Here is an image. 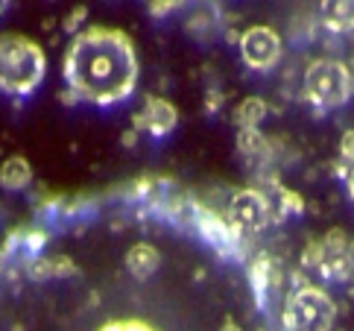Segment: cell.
I'll list each match as a JSON object with an SVG mask.
<instances>
[{"label":"cell","mask_w":354,"mask_h":331,"mask_svg":"<svg viewBox=\"0 0 354 331\" xmlns=\"http://www.w3.org/2000/svg\"><path fill=\"white\" fill-rule=\"evenodd\" d=\"M62 76L77 103L118 106L138 85L135 42L118 27H85L65 50Z\"/></svg>","instance_id":"obj_1"},{"label":"cell","mask_w":354,"mask_h":331,"mask_svg":"<svg viewBox=\"0 0 354 331\" xmlns=\"http://www.w3.org/2000/svg\"><path fill=\"white\" fill-rule=\"evenodd\" d=\"M44 73L47 56L39 42L21 33L0 35V94L30 97L44 82Z\"/></svg>","instance_id":"obj_2"},{"label":"cell","mask_w":354,"mask_h":331,"mask_svg":"<svg viewBox=\"0 0 354 331\" xmlns=\"http://www.w3.org/2000/svg\"><path fill=\"white\" fill-rule=\"evenodd\" d=\"M351 71L339 59H313L305 71V80H301V94L319 111L346 106L351 100Z\"/></svg>","instance_id":"obj_3"},{"label":"cell","mask_w":354,"mask_h":331,"mask_svg":"<svg viewBox=\"0 0 354 331\" xmlns=\"http://www.w3.org/2000/svg\"><path fill=\"white\" fill-rule=\"evenodd\" d=\"M337 323L334 299L316 285H296L281 308L284 331H331Z\"/></svg>","instance_id":"obj_4"},{"label":"cell","mask_w":354,"mask_h":331,"mask_svg":"<svg viewBox=\"0 0 354 331\" xmlns=\"http://www.w3.org/2000/svg\"><path fill=\"white\" fill-rule=\"evenodd\" d=\"M229 223L237 229L243 238H255L267 229L272 217V202L261 188H240L229 199Z\"/></svg>","instance_id":"obj_5"},{"label":"cell","mask_w":354,"mask_h":331,"mask_svg":"<svg viewBox=\"0 0 354 331\" xmlns=\"http://www.w3.org/2000/svg\"><path fill=\"white\" fill-rule=\"evenodd\" d=\"M237 47H240V59H243V65L249 71H261V73L272 71L284 56L281 35H278L272 27H263V24L240 33Z\"/></svg>","instance_id":"obj_6"},{"label":"cell","mask_w":354,"mask_h":331,"mask_svg":"<svg viewBox=\"0 0 354 331\" xmlns=\"http://www.w3.org/2000/svg\"><path fill=\"white\" fill-rule=\"evenodd\" d=\"M194 229L208 240L214 249L220 252L223 258H240V256H243V240L246 238L229 223V217H220V214H214V211L199 206Z\"/></svg>","instance_id":"obj_7"},{"label":"cell","mask_w":354,"mask_h":331,"mask_svg":"<svg viewBox=\"0 0 354 331\" xmlns=\"http://www.w3.org/2000/svg\"><path fill=\"white\" fill-rule=\"evenodd\" d=\"M176 123H179V109L158 94H149L144 100V109L132 114V129L147 132L149 138H167L176 129Z\"/></svg>","instance_id":"obj_8"},{"label":"cell","mask_w":354,"mask_h":331,"mask_svg":"<svg viewBox=\"0 0 354 331\" xmlns=\"http://www.w3.org/2000/svg\"><path fill=\"white\" fill-rule=\"evenodd\" d=\"M249 285H252V294H255L258 308L267 311L272 294L281 287V267H278V261L267 256V252L255 256V261L249 264Z\"/></svg>","instance_id":"obj_9"},{"label":"cell","mask_w":354,"mask_h":331,"mask_svg":"<svg viewBox=\"0 0 354 331\" xmlns=\"http://www.w3.org/2000/svg\"><path fill=\"white\" fill-rule=\"evenodd\" d=\"M44 244H47V232H44V229H15V232H9L3 249H6V258L18 256V258H24L30 264V261H35L41 256Z\"/></svg>","instance_id":"obj_10"},{"label":"cell","mask_w":354,"mask_h":331,"mask_svg":"<svg viewBox=\"0 0 354 331\" xmlns=\"http://www.w3.org/2000/svg\"><path fill=\"white\" fill-rule=\"evenodd\" d=\"M27 276L32 282H62V278L80 276V267L65 256H39L27 264Z\"/></svg>","instance_id":"obj_11"},{"label":"cell","mask_w":354,"mask_h":331,"mask_svg":"<svg viewBox=\"0 0 354 331\" xmlns=\"http://www.w3.org/2000/svg\"><path fill=\"white\" fill-rule=\"evenodd\" d=\"M319 21L328 33H354V0H319Z\"/></svg>","instance_id":"obj_12"},{"label":"cell","mask_w":354,"mask_h":331,"mask_svg":"<svg viewBox=\"0 0 354 331\" xmlns=\"http://www.w3.org/2000/svg\"><path fill=\"white\" fill-rule=\"evenodd\" d=\"M158 267H161V252L153 244H147V240L135 244L129 252H126V270H129V276L135 282L153 278L158 273Z\"/></svg>","instance_id":"obj_13"},{"label":"cell","mask_w":354,"mask_h":331,"mask_svg":"<svg viewBox=\"0 0 354 331\" xmlns=\"http://www.w3.org/2000/svg\"><path fill=\"white\" fill-rule=\"evenodd\" d=\"M32 185V164L24 156H9L0 164V188L6 190H27Z\"/></svg>","instance_id":"obj_14"},{"label":"cell","mask_w":354,"mask_h":331,"mask_svg":"<svg viewBox=\"0 0 354 331\" xmlns=\"http://www.w3.org/2000/svg\"><path fill=\"white\" fill-rule=\"evenodd\" d=\"M270 114V106L263 97H243L232 111V120L237 123V129H258L263 118Z\"/></svg>","instance_id":"obj_15"},{"label":"cell","mask_w":354,"mask_h":331,"mask_svg":"<svg viewBox=\"0 0 354 331\" xmlns=\"http://www.w3.org/2000/svg\"><path fill=\"white\" fill-rule=\"evenodd\" d=\"M237 150H240V156L249 161H270V156H272L270 138L261 129H237Z\"/></svg>","instance_id":"obj_16"},{"label":"cell","mask_w":354,"mask_h":331,"mask_svg":"<svg viewBox=\"0 0 354 331\" xmlns=\"http://www.w3.org/2000/svg\"><path fill=\"white\" fill-rule=\"evenodd\" d=\"M141 3L147 6V12L153 18H167V15H173L176 9H182L187 0H141Z\"/></svg>","instance_id":"obj_17"},{"label":"cell","mask_w":354,"mask_h":331,"mask_svg":"<svg viewBox=\"0 0 354 331\" xmlns=\"http://www.w3.org/2000/svg\"><path fill=\"white\" fill-rule=\"evenodd\" d=\"M97 331H158V328L144 320H111L106 325H100Z\"/></svg>","instance_id":"obj_18"},{"label":"cell","mask_w":354,"mask_h":331,"mask_svg":"<svg viewBox=\"0 0 354 331\" xmlns=\"http://www.w3.org/2000/svg\"><path fill=\"white\" fill-rule=\"evenodd\" d=\"M85 18H88V6H82V3H80V6H73V9H71V15H68L65 21H62V30L77 35V33H82V30H85V27H82Z\"/></svg>","instance_id":"obj_19"},{"label":"cell","mask_w":354,"mask_h":331,"mask_svg":"<svg viewBox=\"0 0 354 331\" xmlns=\"http://www.w3.org/2000/svg\"><path fill=\"white\" fill-rule=\"evenodd\" d=\"M339 159L346 164H354V129H346L339 138Z\"/></svg>","instance_id":"obj_20"},{"label":"cell","mask_w":354,"mask_h":331,"mask_svg":"<svg viewBox=\"0 0 354 331\" xmlns=\"http://www.w3.org/2000/svg\"><path fill=\"white\" fill-rule=\"evenodd\" d=\"M135 144H138V132H135V129H129V132H123V147H126V150H132Z\"/></svg>","instance_id":"obj_21"},{"label":"cell","mask_w":354,"mask_h":331,"mask_svg":"<svg viewBox=\"0 0 354 331\" xmlns=\"http://www.w3.org/2000/svg\"><path fill=\"white\" fill-rule=\"evenodd\" d=\"M346 188H348V197L354 199V164L348 168V176H346Z\"/></svg>","instance_id":"obj_22"},{"label":"cell","mask_w":354,"mask_h":331,"mask_svg":"<svg viewBox=\"0 0 354 331\" xmlns=\"http://www.w3.org/2000/svg\"><path fill=\"white\" fill-rule=\"evenodd\" d=\"M220 331H240V328H237V323H234V320H225Z\"/></svg>","instance_id":"obj_23"},{"label":"cell","mask_w":354,"mask_h":331,"mask_svg":"<svg viewBox=\"0 0 354 331\" xmlns=\"http://www.w3.org/2000/svg\"><path fill=\"white\" fill-rule=\"evenodd\" d=\"M9 9V0H0V18H3V12Z\"/></svg>","instance_id":"obj_24"},{"label":"cell","mask_w":354,"mask_h":331,"mask_svg":"<svg viewBox=\"0 0 354 331\" xmlns=\"http://www.w3.org/2000/svg\"><path fill=\"white\" fill-rule=\"evenodd\" d=\"M6 264V249H3V244H0V267Z\"/></svg>","instance_id":"obj_25"}]
</instances>
